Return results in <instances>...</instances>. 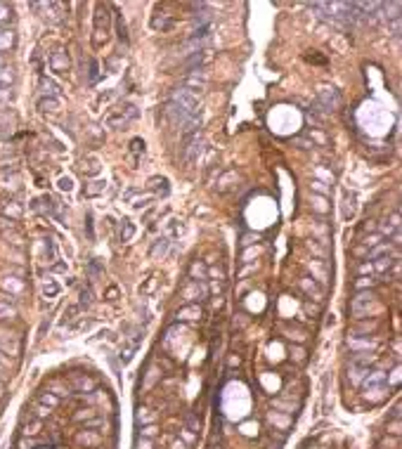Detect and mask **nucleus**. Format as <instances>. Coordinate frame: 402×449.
I'll list each match as a JSON object with an SVG mask.
<instances>
[{
  "instance_id": "72a5a7b5",
  "label": "nucleus",
  "mask_w": 402,
  "mask_h": 449,
  "mask_svg": "<svg viewBox=\"0 0 402 449\" xmlns=\"http://www.w3.org/2000/svg\"><path fill=\"white\" fill-rule=\"evenodd\" d=\"M166 227H168V234H170V236H180V234L185 232V224L180 223V220H175V218H173V220H168V223H166Z\"/></svg>"
},
{
  "instance_id": "5fc2aeb1",
  "label": "nucleus",
  "mask_w": 402,
  "mask_h": 449,
  "mask_svg": "<svg viewBox=\"0 0 402 449\" xmlns=\"http://www.w3.org/2000/svg\"><path fill=\"white\" fill-rule=\"evenodd\" d=\"M33 445H36V442H31V440H21L17 445V449H33Z\"/></svg>"
},
{
  "instance_id": "e433bc0d",
  "label": "nucleus",
  "mask_w": 402,
  "mask_h": 449,
  "mask_svg": "<svg viewBox=\"0 0 402 449\" xmlns=\"http://www.w3.org/2000/svg\"><path fill=\"white\" fill-rule=\"evenodd\" d=\"M310 272H313L315 277H317V281H322V284H327V269L324 267H320V265H317V260H313L310 262ZM313 277V279H315Z\"/></svg>"
},
{
  "instance_id": "ea45409f",
  "label": "nucleus",
  "mask_w": 402,
  "mask_h": 449,
  "mask_svg": "<svg viewBox=\"0 0 402 449\" xmlns=\"http://www.w3.org/2000/svg\"><path fill=\"white\" fill-rule=\"evenodd\" d=\"M135 350H137V345H135V343H128L123 350H121V359H123V362H128V359L133 357V352H135Z\"/></svg>"
},
{
  "instance_id": "4468645a",
  "label": "nucleus",
  "mask_w": 402,
  "mask_h": 449,
  "mask_svg": "<svg viewBox=\"0 0 402 449\" xmlns=\"http://www.w3.org/2000/svg\"><path fill=\"white\" fill-rule=\"evenodd\" d=\"M393 253V243L391 241H381L374 248H367V260H376V258H384V255H391Z\"/></svg>"
},
{
  "instance_id": "2f4dec72",
  "label": "nucleus",
  "mask_w": 402,
  "mask_h": 449,
  "mask_svg": "<svg viewBox=\"0 0 402 449\" xmlns=\"http://www.w3.org/2000/svg\"><path fill=\"white\" fill-rule=\"evenodd\" d=\"M104 187H107V182H104V180H95V182H90V187H85L83 194H85V197H97Z\"/></svg>"
},
{
  "instance_id": "58836bf2",
  "label": "nucleus",
  "mask_w": 402,
  "mask_h": 449,
  "mask_svg": "<svg viewBox=\"0 0 402 449\" xmlns=\"http://www.w3.org/2000/svg\"><path fill=\"white\" fill-rule=\"evenodd\" d=\"M116 31H118V40L128 43V33H125V21L121 17H116Z\"/></svg>"
},
{
  "instance_id": "f704fd0d",
  "label": "nucleus",
  "mask_w": 402,
  "mask_h": 449,
  "mask_svg": "<svg viewBox=\"0 0 402 449\" xmlns=\"http://www.w3.org/2000/svg\"><path fill=\"white\" fill-rule=\"evenodd\" d=\"M73 386L78 388L80 393H85V390H92V388H95V383H92L90 378H85V376H76V378H73Z\"/></svg>"
},
{
  "instance_id": "de8ad7c7",
  "label": "nucleus",
  "mask_w": 402,
  "mask_h": 449,
  "mask_svg": "<svg viewBox=\"0 0 402 449\" xmlns=\"http://www.w3.org/2000/svg\"><path fill=\"white\" fill-rule=\"evenodd\" d=\"M147 412H149V409H137V421H154V416Z\"/></svg>"
},
{
  "instance_id": "cd10ccee",
  "label": "nucleus",
  "mask_w": 402,
  "mask_h": 449,
  "mask_svg": "<svg viewBox=\"0 0 402 449\" xmlns=\"http://www.w3.org/2000/svg\"><path fill=\"white\" fill-rule=\"evenodd\" d=\"M59 291H62V286H59L57 281H52V279H47V281L43 284V296L50 298V300H52L54 296H59Z\"/></svg>"
},
{
  "instance_id": "3c124183",
  "label": "nucleus",
  "mask_w": 402,
  "mask_h": 449,
  "mask_svg": "<svg viewBox=\"0 0 402 449\" xmlns=\"http://www.w3.org/2000/svg\"><path fill=\"white\" fill-rule=\"evenodd\" d=\"M76 312H78V305H71L69 310H66V312H64V322H66V319H73V317H76Z\"/></svg>"
},
{
  "instance_id": "c756f323",
  "label": "nucleus",
  "mask_w": 402,
  "mask_h": 449,
  "mask_svg": "<svg viewBox=\"0 0 402 449\" xmlns=\"http://www.w3.org/2000/svg\"><path fill=\"white\" fill-rule=\"evenodd\" d=\"M78 445H85V447H95V445H99V435H92V433H78Z\"/></svg>"
},
{
  "instance_id": "473e14b6",
  "label": "nucleus",
  "mask_w": 402,
  "mask_h": 449,
  "mask_svg": "<svg viewBox=\"0 0 402 449\" xmlns=\"http://www.w3.org/2000/svg\"><path fill=\"white\" fill-rule=\"evenodd\" d=\"M92 305V288L85 286L80 291V300H78V310H85V307Z\"/></svg>"
},
{
  "instance_id": "f03ea898",
  "label": "nucleus",
  "mask_w": 402,
  "mask_h": 449,
  "mask_svg": "<svg viewBox=\"0 0 402 449\" xmlns=\"http://www.w3.org/2000/svg\"><path fill=\"white\" fill-rule=\"evenodd\" d=\"M376 305V296H374V291H358V296L353 298V305H350V310H353V314L355 317H367L369 314V307Z\"/></svg>"
},
{
  "instance_id": "a211bd4d",
  "label": "nucleus",
  "mask_w": 402,
  "mask_h": 449,
  "mask_svg": "<svg viewBox=\"0 0 402 449\" xmlns=\"http://www.w3.org/2000/svg\"><path fill=\"white\" fill-rule=\"evenodd\" d=\"M329 199L327 197H320V194H310V208H313L315 213H320V216H327L329 213V204H327Z\"/></svg>"
},
{
  "instance_id": "603ef678",
  "label": "nucleus",
  "mask_w": 402,
  "mask_h": 449,
  "mask_svg": "<svg viewBox=\"0 0 402 449\" xmlns=\"http://www.w3.org/2000/svg\"><path fill=\"white\" fill-rule=\"evenodd\" d=\"M5 288H12V291H21V284H14V279L9 277V281H5Z\"/></svg>"
},
{
  "instance_id": "6e6552de",
  "label": "nucleus",
  "mask_w": 402,
  "mask_h": 449,
  "mask_svg": "<svg viewBox=\"0 0 402 449\" xmlns=\"http://www.w3.org/2000/svg\"><path fill=\"white\" fill-rule=\"evenodd\" d=\"M69 66H71V59H69V52L66 50H57V52H52V57H50V69L57 73H66L69 71Z\"/></svg>"
},
{
  "instance_id": "13d9d810",
  "label": "nucleus",
  "mask_w": 402,
  "mask_h": 449,
  "mask_svg": "<svg viewBox=\"0 0 402 449\" xmlns=\"http://www.w3.org/2000/svg\"><path fill=\"white\" fill-rule=\"evenodd\" d=\"M52 272H66V265H64V262H57V265H52Z\"/></svg>"
},
{
  "instance_id": "5701e85b",
  "label": "nucleus",
  "mask_w": 402,
  "mask_h": 449,
  "mask_svg": "<svg viewBox=\"0 0 402 449\" xmlns=\"http://www.w3.org/2000/svg\"><path fill=\"white\" fill-rule=\"evenodd\" d=\"M152 28L154 31H161V33H163V31H170V28H173V19L166 17V14H154Z\"/></svg>"
},
{
  "instance_id": "f3484780",
  "label": "nucleus",
  "mask_w": 402,
  "mask_h": 449,
  "mask_svg": "<svg viewBox=\"0 0 402 449\" xmlns=\"http://www.w3.org/2000/svg\"><path fill=\"white\" fill-rule=\"evenodd\" d=\"M367 374H369V367H367V364H358V362H350V381H353L355 386H360V383L365 381Z\"/></svg>"
},
{
  "instance_id": "49530a36",
  "label": "nucleus",
  "mask_w": 402,
  "mask_h": 449,
  "mask_svg": "<svg viewBox=\"0 0 402 449\" xmlns=\"http://www.w3.org/2000/svg\"><path fill=\"white\" fill-rule=\"evenodd\" d=\"M47 388H50V390H57V393H54V395H57V397L69 395V393H66V388H62V386H59V383H50V386H47Z\"/></svg>"
},
{
  "instance_id": "a19ab883",
  "label": "nucleus",
  "mask_w": 402,
  "mask_h": 449,
  "mask_svg": "<svg viewBox=\"0 0 402 449\" xmlns=\"http://www.w3.org/2000/svg\"><path fill=\"white\" fill-rule=\"evenodd\" d=\"M7 371H12V364H9V357H7V355H2V352H0V374H7Z\"/></svg>"
},
{
  "instance_id": "c03bdc74",
  "label": "nucleus",
  "mask_w": 402,
  "mask_h": 449,
  "mask_svg": "<svg viewBox=\"0 0 402 449\" xmlns=\"http://www.w3.org/2000/svg\"><path fill=\"white\" fill-rule=\"evenodd\" d=\"M5 216H12V218H19L21 216V208L17 206V204H9V206H5Z\"/></svg>"
},
{
  "instance_id": "423d86ee",
  "label": "nucleus",
  "mask_w": 402,
  "mask_h": 449,
  "mask_svg": "<svg viewBox=\"0 0 402 449\" xmlns=\"http://www.w3.org/2000/svg\"><path fill=\"white\" fill-rule=\"evenodd\" d=\"M204 88H206V71L204 69H192V71L187 73V78H185V90L197 95V90L201 92Z\"/></svg>"
},
{
  "instance_id": "e2e57ef3",
  "label": "nucleus",
  "mask_w": 402,
  "mask_h": 449,
  "mask_svg": "<svg viewBox=\"0 0 402 449\" xmlns=\"http://www.w3.org/2000/svg\"><path fill=\"white\" fill-rule=\"evenodd\" d=\"M0 90H5V85H2V81H0Z\"/></svg>"
},
{
  "instance_id": "a878e982",
  "label": "nucleus",
  "mask_w": 402,
  "mask_h": 449,
  "mask_svg": "<svg viewBox=\"0 0 402 449\" xmlns=\"http://www.w3.org/2000/svg\"><path fill=\"white\" fill-rule=\"evenodd\" d=\"M12 24V7L7 2H0V28H7Z\"/></svg>"
},
{
  "instance_id": "6ab92c4d",
  "label": "nucleus",
  "mask_w": 402,
  "mask_h": 449,
  "mask_svg": "<svg viewBox=\"0 0 402 449\" xmlns=\"http://www.w3.org/2000/svg\"><path fill=\"white\" fill-rule=\"evenodd\" d=\"M379 281H381V279H376L374 274H372V277H360L353 281V288H355V291H374V288L379 286Z\"/></svg>"
},
{
  "instance_id": "4be33fe9",
  "label": "nucleus",
  "mask_w": 402,
  "mask_h": 449,
  "mask_svg": "<svg viewBox=\"0 0 402 449\" xmlns=\"http://www.w3.org/2000/svg\"><path fill=\"white\" fill-rule=\"evenodd\" d=\"M59 99H54V97H40L38 99V109L43 111V114H57L59 111Z\"/></svg>"
},
{
  "instance_id": "dca6fc26",
  "label": "nucleus",
  "mask_w": 402,
  "mask_h": 449,
  "mask_svg": "<svg viewBox=\"0 0 402 449\" xmlns=\"http://www.w3.org/2000/svg\"><path fill=\"white\" fill-rule=\"evenodd\" d=\"M149 189H152L156 197H168V180L166 178H159V175H154V178H149Z\"/></svg>"
},
{
  "instance_id": "1a4fd4ad",
  "label": "nucleus",
  "mask_w": 402,
  "mask_h": 449,
  "mask_svg": "<svg viewBox=\"0 0 402 449\" xmlns=\"http://www.w3.org/2000/svg\"><path fill=\"white\" fill-rule=\"evenodd\" d=\"M175 317H178L180 322H197V319H201V317H204V307L199 305V303H192V305L180 307Z\"/></svg>"
},
{
  "instance_id": "c9c22d12",
  "label": "nucleus",
  "mask_w": 402,
  "mask_h": 449,
  "mask_svg": "<svg viewBox=\"0 0 402 449\" xmlns=\"http://www.w3.org/2000/svg\"><path fill=\"white\" fill-rule=\"evenodd\" d=\"M38 400H40V404H45L47 409H52V407H57V404H59V397L52 395V393H40V397H38Z\"/></svg>"
},
{
  "instance_id": "bf43d9fd",
  "label": "nucleus",
  "mask_w": 402,
  "mask_h": 449,
  "mask_svg": "<svg viewBox=\"0 0 402 449\" xmlns=\"http://www.w3.org/2000/svg\"><path fill=\"white\" fill-rule=\"evenodd\" d=\"M173 449H187V447H185V442H182V440H178L175 445H173Z\"/></svg>"
},
{
  "instance_id": "8fccbe9b",
  "label": "nucleus",
  "mask_w": 402,
  "mask_h": 449,
  "mask_svg": "<svg viewBox=\"0 0 402 449\" xmlns=\"http://www.w3.org/2000/svg\"><path fill=\"white\" fill-rule=\"evenodd\" d=\"M379 329V322H365L360 326V331H376Z\"/></svg>"
},
{
  "instance_id": "680f3d73",
  "label": "nucleus",
  "mask_w": 402,
  "mask_h": 449,
  "mask_svg": "<svg viewBox=\"0 0 402 449\" xmlns=\"http://www.w3.org/2000/svg\"><path fill=\"white\" fill-rule=\"evenodd\" d=\"M0 397H5V383L0 381Z\"/></svg>"
},
{
  "instance_id": "39448f33",
  "label": "nucleus",
  "mask_w": 402,
  "mask_h": 449,
  "mask_svg": "<svg viewBox=\"0 0 402 449\" xmlns=\"http://www.w3.org/2000/svg\"><path fill=\"white\" fill-rule=\"evenodd\" d=\"M206 296H208V288H206L201 281H189L187 286L182 288V300L189 303V305L197 303V298L201 300V298H206Z\"/></svg>"
},
{
  "instance_id": "4c0bfd02",
  "label": "nucleus",
  "mask_w": 402,
  "mask_h": 449,
  "mask_svg": "<svg viewBox=\"0 0 402 449\" xmlns=\"http://www.w3.org/2000/svg\"><path fill=\"white\" fill-rule=\"evenodd\" d=\"M381 241H386V239L376 232V234H372V236H367V239H365V248H374V246H379Z\"/></svg>"
},
{
  "instance_id": "0eeeda50",
  "label": "nucleus",
  "mask_w": 402,
  "mask_h": 449,
  "mask_svg": "<svg viewBox=\"0 0 402 449\" xmlns=\"http://www.w3.org/2000/svg\"><path fill=\"white\" fill-rule=\"evenodd\" d=\"M123 199L130 204L133 208H147L149 204H152V194H140V189H135V187H130V189H125V194H123Z\"/></svg>"
},
{
  "instance_id": "b1692460",
  "label": "nucleus",
  "mask_w": 402,
  "mask_h": 449,
  "mask_svg": "<svg viewBox=\"0 0 402 449\" xmlns=\"http://www.w3.org/2000/svg\"><path fill=\"white\" fill-rule=\"evenodd\" d=\"M43 255H45V262H47V265H54V260H57V246H54V241L50 236L43 239Z\"/></svg>"
},
{
  "instance_id": "2eb2a0df",
  "label": "nucleus",
  "mask_w": 402,
  "mask_h": 449,
  "mask_svg": "<svg viewBox=\"0 0 402 449\" xmlns=\"http://www.w3.org/2000/svg\"><path fill=\"white\" fill-rule=\"evenodd\" d=\"M168 248H170L168 236H159V239H154L152 248H149V255H152L154 260H156V258H163V255L168 253Z\"/></svg>"
},
{
  "instance_id": "aec40b11",
  "label": "nucleus",
  "mask_w": 402,
  "mask_h": 449,
  "mask_svg": "<svg viewBox=\"0 0 402 449\" xmlns=\"http://www.w3.org/2000/svg\"><path fill=\"white\" fill-rule=\"evenodd\" d=\"M189 279H192V281H204V279H208V267H206L201 260H194L192 267H189Z\"/></svg>"
},
{
  "instance_id": "09e8293b",
  "label": "nucleus",
  "mask_w": 402,
  "mask_h": 449,
  "mask_svg": "<svg viewBox=\"0 0 402 449\" xmlns=\"http://www.w3.org/2000/svg\"><path fill=\"white\" fill-rule=\"evenodd\" d=\"M253 241H258V234H244V239H241V246H251Z\"/></svg>"
},
{
  "instance_id": "9b49d317",
  "label": "nucleus",
  "mask_w": 402,
  "mask_h": 449,
  "mask_svg": "<svg viewBox=\"0 0 402 449\" xmlns=\"http://www.w3.org/2000/svg\"><path fill=\"white\" fill-rule=\"evenodd\" d=\"M298 286L303 288V291L310 298H313V300H322V298H324V291H322V288L317 286V281H315V279H310V277H303L301 281H298Z\"/></svg>"
},
{
  "instance_id": "c85d7f7f",
  "label": "nucleus",
  "mask_w": 402,
  "mask_h": 449,
  "mask_svg": "<svg viewBox=\"0 0 402 449\" xmlns=\"http://www.w3.org/2000/svg\"><path fill=\"white\" fill-rule=\"evenodd\" d=\"M310 187H313V194H320V197H327L329 199V192H331V187L324 182V180H313L310 182Z\"/></svg>"
},
{
  "instance_id": "7c9ffc66",
  "label": "nucleus",
  "mask_w": 402,
  "mask_h": 449,
  "mask_svg": "<svg viewBox=\"0 0 402 449\" xmlns=\"http://www.w3.org/2000/svg\"><path fill=\"white\" fill-rule=\"evenodd\" d=\"M230 180H239L237 171H227L223 178L218 180V192H227V189H230Z\"/></svg>"
},
{
  "instance_id": "7ed1b4c3",
  "label": "nucleus",
  "mask_w": 402,
  "mask_h": 449,
  "mask_svg": "<svg viewBox=\"0 0 402 449\" xmlns=\"http://www.w3.org/2000/svg\"><path fill=\"white\" fill-rule=\"evenodd\" d=\"M109 28H111V14H109V5H97V14H95V31L99 36H104V40L109 38Z\"/></svg>"
},
{
  "instance_id": "ddd939ff",
  "label": "nucleus",
  "mask_w": 402,
  "mask_h": 449,
  "mask_svg": "<svg viewBox=\"0 0 402 449\" xmlns=\"http://www.w3.org/2000/svg\"><path fill=\"white\" fill-rule=\"evenodd\" d=\"M348 345L353 348V350H358V352H372V350H376V345L379 343L376 341H367V338H362V336H353L348 341Z\"/></svg>"
},
{
  "instance_id": "412c9836",
  "label": "nucleus",
  "mask_w": 402,
  "mask_h": 449,
  "mask_svg": "<svg viewBox=\"0 0 402 449\" xmlns=\"http://www.w3.org/2000/svg\"><path fill=\"white\" fill-rule=\"evenodd\" d=\"M17 319V307L9 300H0V322H14Z\"/></svg>"
},
{
  "instance_id": "a18cd8bd",
  "label": "nucleus",
  "mask_w": 402,
  "mask_h": 449,
  "mask_svg": "<svg viewBox=\"0 0 402 449\" xmlns=\"http://www.w3.org/2000/svg\"><path fill=\"white\" fill-rule=\"evenodd\" d=\"M208 277H213V281H223L225 272L220 267H211V269H208Z\"/></svg>"
},
{
  "instance_id": "9d476101",
  "label": "nucleus",
  "mask_w": 402,
  "mask_h": 449,
  "mask_svg": "<svg viewBox=\"0 0 402 449\" xmlns=\"http://www.w3.org/2000/svg\"><path fill=\"white\" fill-rule=\"evenodd\" d=\"M38 90H40V97H54L59 99V83L52 81V78H47V76H40V81H38Z\"/></svg>"
},
{
  "instance_id": "4d7b16f0",
  "label": "nucleus",
  "mask_w": 402,
  "mask_h": 449,
  "mask_svg": "<svg viewBox=\"0 0 402 449\" xmlns=\"http://www.w3.org/2000/svg\"><path fill=\"white\" fill-rule=\"evenodd\" d=\"M137 449H152V442H149V440H140V442H137Z\"/></svg>"
},
{
  "instance_id": "20e7f679",
  "label": "nucleus",
  "mask_w": 402,
  "mask_h": 449,
  "mask_svg": "<svg viewBox=\"0 0 402 449\" xmlns=\"http://www.w3.org/2000/svg\"><path fill=\"white\" fill-rule=\"evenodd\" d=\"M317 104H322L324 111H336L341 104V95L334 88H322L317 95Z\"/></svg>"
},
{
  "instance_id": "bb28decb",
  "label": "nucleus",
  "mask_w": 402,
  "mask_h": 449,
  "mask_svg": "<svg viewBox=\"0 0 402 449\" xmlns=\"http://www.w3.org/2000/svg\"><path fill=\"white\" fill-rule=\"evenodd\" d=\"M355 213V194L353 192H346V201H343V218L348 220Z\"/></svg>"
},
{
  "instance_id": "f257e3e1",
  "label": "nucleus",
  "mask_w": 402,
  "mask_h": 449,
  "mask_svg": "<svg viewBox=\"0 0 402 449\" xmlns=\"http://www.w3.org/2000/svg\"><path fill=\"white\" fill-rule=\"evenodd\" d=\"M360 386L365 390V395L369 397V400H374V402L384 400V395L388 393V381H386L384 371H369Z\"/></svg>"
},
{
  "instance_id": "37998d69",
  "label": "nucleus",
  "mask_w": 402,
  "mask_h": 449,
  "mask_svg": "<svg viewBox=\"0 0 402 449\" xmlns=\"http://www.w3.org/2000/svg\"><path fill=\"white\" fill-rule=\"evenodd\" d=\"M130 152H133L135 156L144 154V142H142V140H133V142H130Z\"/></svg>"
},
{
  "instance_id": "864d4df0",
  "label": "nucleus",
  "mask_w": 402,
  "mask_h": 449,
  "mask_svg": "<svg viewBox=\"0 0 402 449\" xmlns=\"http://www.w3.org/2000/svg\"><path fill=\"white\" fill-rule=\"evenodd\" d=\"M244 435H253V433H258V426H253V423H251V426H244Z\"/></svg>"
},
{
  "instance_id": "f8f14e48",
  "label": "nucleus",
  "mask_w": 402,
  "mask_h": 449,
  "mask_svg": "<svg viewBox=\"0 0 402 449\" xmlns=\"http://www.w3.org/2000/svg\"><path fill=\"white\" fill-rule=\"evenodd\" d=\"M14 40H17L14 28H12V26L0 28V54H5L7 50H12V47H14Z\"/></svg>"
},
{
  "instance_id": "79ce46f5",
  "label": "nucleus",
  "mask_w": 402,
  "mask_h": 449,
  "mask_svg": "<svg viewBox=\"0 0 402 449\" xmlns=\"http://www.w3.org/2000/svg\"><path fill=\"white\" fill-rule=\"evenodd\" d=\"M57 185H59V189H62V192H71V189H73V180L64 175V178H59V182H57Z\"/></svg>"
},
{
  "instance_id": "052dcab7",
  "label": "nucleus",
  "mask_w": 402,
  "mask_h": 449,
  "mask_svg": "<svg viewBox=\"0 0 402 449\" xmlns=\"http://www.w3.org/2000/svg\"><path fill=\"white\" fill-rule=\"evenodd\" d=\"M7 66V62H5V54H0V69H5Z\"/></svg>"
},
{
  "instance_id": "6e6d98bb",
  "label": "nucleus",
  "mask_w": 402,
  "mask_h": 449,
  "mask_svg": "<svg viewBox=\"0 0 402 449\" xmlns=\"http://www.w3.org/2000/svg\"><path fill=\"white\" fill-rule=\"evenodd\" d=\"M142 435H144V438H152V435H156V426H149V428H144Z\"/></svg>"
},
{
  "instance_id": "393cba45",
  "label": "nucleus",
  "mask_w": 402,
  "mask_h": 449,
  "mask_svg": "<svg viewBox=\"0 0 402 449\" xmlns=\"http://www.w3.org/2000/svg\"><path fill=\"white\" fill-rule=\"evenodd\" d=\"M118 236H121V241H130L135 236V224L128 220V218H123V223H121V232H118Z\"/></svg>"
}]
</instances>
